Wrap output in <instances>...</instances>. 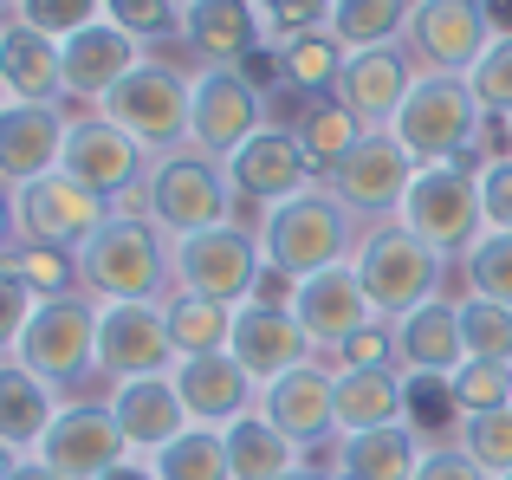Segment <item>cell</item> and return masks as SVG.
Here are the masks:
<instances>
[{"label":"cell","mask_w":512,"mask_h":480,"mask_svg":"<svg viewBox=\"0 0 512 480\" xmlns=\"http://www.w3.org/2000/svg\"><path fill=\"white\" fill-rule=\"evenodd\" d=\"M422 435L409 429V422H396V429H363V435H338L331 442V480H415L422 468Z\"/></svg>","instance_id":"28"},{"label":"cell","mask_w":512,"mask_h":480,"mask_svg":"<svg viewBox=\"0 0 512 480\" xmlns=\"http://www.w3.org/2000/svg\"><path fill=\"white\" fill-rule=\"evenodd\" d=\"M467 85H474L480 111H487L493 124H506V117H512V33L493 39V52L474 65V72H467Z\"/></svg>","instance_id":"46"},{"label":"cell","mask_w":512,"mask_h":480,"mask_svg":"<svg viewBox=\"0 0 512 480\" xmlns=\"http://www.w3.org/2000/svg\"><path fill=\"white\" fill-rule=\"evenodd\" d=\"M227 351H234V364L266 390L273 377L312 364L318 344L305 338V325L292 318V305H279V299H247V305L234 312V338H227Z\"/></svg>","instance_id":"20"},{"label":"cell","mask_w":512,"mask_h":480,"mask_svg":"<svg viewBox=\"0 0 512 480\" xmlns=\"http://www.w3.org/2000/svg\"><path fill=\"white\" fill-rule=\"evenodd\" d=\"M104 20L124 26L137 46H156V39H182V0H104Z\"/></svg>","instance_id":"45"},{"label":"cell","mask_w":512,"mask_h":480,"mask_svg":"<svg viewBox=\"0 0 512 480\" xmlns=\"http://www.w3.org/2000/svg\"><path fill=\"white\" fill-rule=\"evenodd\" d=\"M454 442H461L493 480H506L512 474V409H493V416H461V422H454Z\"/></svg>","instance_id":"42"},{"label":"cell","mask_w":512,"mask_h":480,"mask_svg":"<svg viewBox=\"0 0 512 480\" xmlns=\"http://www.w3.org/2000/svg\"><path fill=\"white\" fill-rule=\"evenodd\" d=\"M286 480H331V468H325V461H305V468H292Z\"/></svg>","instance_id":"54"},{"label":"cell","mask_w":512,"mask_h":480,"mask_svg":"<svg viewBox=\"0 0 512 480\" xmlns=\"http://www.w3.org/2000/svg\"><path fill=\"white\" fill-rule=\"evenodd\" d=\"M461 331H467V357L474 364H512V305L461 292Z\"/></svg>","instance_id":"40"},{"label":"cell","mask_w":512,"mask_h":480,"mask_svg":"<svg viewBox=\"0 0 512 480\" xmlns=\"http://www.w3.org/2000/svg\"><path fill=\"white\" fill-rule=\"evenodd\" d=\"M454 273L467 279V292H474V299L512 305V234H487L461 266H454Z\"/></svg>","instance_id":"43"},{"label":"cell","mask_w":512,"mask_h":480,"mask_svg":"<svg viewBox=\"0 0 512 480\" xmlns=\"http://www.w3.org/2000/svg\"><path fill=\"white\" fill-rule=\"evenodd\" d=\"M0 20H7V13H0Z\"/></svg>","instance_id":"58"},{"label":"cell","mask_w":512,"mask_h":480,"mask_svg":"<svg viewBox=\"0 0 512 480\" xmlns=\"http://www.w3.org/2000/svg\"><path fill=\"white\" fill-rule=\"evenodd\" d=\"M150 59V52L137 46V39L124 33V26L98 20L85 26V33L59 39V72H65V104H85V111H98L104 98H111L117 85H124L137 65Z\"/></svg>","instance_id":"22"},{"label":"cell","mask_w":512,"mask_h":480,"mask_svg":"<svg viewBox=\"0 0 512 480\" xmlns=\"http://www.w3.org/2000/svg\"><path fill=\"white\" fill-rule=\"evenodd\" d=\"M72 104H20L13 98L0 111V182L20 189V182H39L59 169L65 137H72Z\"/></svg>","instance_id":"23"},{"label":"cell","mask_w":512,"mask_h":480,"mask_svg":"<svg viewBox=\"0 0 512 480\" xmlns=\"http://www.w3.org/2000/svg\"><path fill=\"white\" fill-rule=\"evenodd\" d=\"M357 240H363V221L350 215L325 182L305 189V195H292V202H279L273 215H266V228H260L266 266H273L279 279H292V286L331 273V266H350L357 260Z\"/></svg>","instance_id":"2"},{"label":"cell","mask_w":512,"mask_h":480,"mask_svg":"<svg viewBox=\"0 0 512 480\" xmlns=\"http://www.w3.org/2000/svg\"><path fill=\"white\" fill-rule=\"evenodd\" d=\"M221 442H227V474H234V480H286L292 468H305V461H312L286 429H273L260 409H253V416H240L234 429H221Z\"/></svg>","instance_id":"32"},{"label":"cell","mask_w":512,"mask_h":480,"mask_svg":"<svg viewBox=\"0 0 512 480\" xmlns=\"http://www.w3.org/2000/svg\"><path fill=\"white\" fill-rule=\"evenodd\" d=\"M33 461H46L59 480H104L111 468L130 461V442H124V429H117L104 396H72V403L52 416V429H46V442L33 448Z\"/></svg>","instance_id":"12"},{"label":"cell","mask_w":512,"mask_h":480,"mask_svg":"<svg viewBox=\"0 0 512 480\" xmlns=\"http://www.w3.org/2000/svg\"><path fill=\"white\" fill-rule=\"evenodd\" d=\"M396 143L415 156L422 169H441V163H487L480 156V137H487V111H480L474 85L467 78H448V72H422L402 104L396 124Z\"/></svg>","instance_id":"3"},{"label":"cell","mask_w":512,"mask_h":480,"mask_svg":"<svg viewBox=\"0 0 512 480\" xmlns=\"http://www.w3.org/2000/svg\"><path fill=\"white\" fill-rule=\"evenodd\" d=\"M480 208H487V234H512V156L500 150L480 163Z\"/></svg>","instance_id":"48"},{"label":"cell","mask_w":512,"mask_h":480,"mask_svg":"<svg viewBox=\"0 0 512 480\" xmlns=\"http://www.w3.org/2000/svg\"><path fill=\"white\" fill-rule=\"evenodd\" d=\"M13 357L72 403V390H85L98 377V299L91 292L39 299L26 331H20V344H13Z\"/></svg>","instance_id":"6"},{"label":"cell","mask_w":512,"mask_h":480,"mask_svg":"<svg viewBox=\"0 0 512 480\" xmlns=\"http://www.w3.org/2000/svg\"><path fill=\"white\" fill-rule=\"evenodd\" d=\"M273 59H279V78H286L292 91H305V98H331V85H338V72H344V46L331 33H312V39H299V46L273 52Z\"/></svg>","instance_id":"37"},{"label":"cell","mask_w":512,"mask_h":480,"mask_svg":"<svg viewBox=\"0 0 512 480\" xmlns=\"http://www.w3.org/2000/svg\"><path fill=\"white\" fill-rule=\"evenodd\" d=\"M175 344L163 305H98V377L104 390L130 377H169Z\"/></svg>","instance_id":"17"},{"label":"cell","mask_w":512,"mask_h":480,"mask_svg":"<svg viewBox=\"0 0 512 480\" xmlns=\"http://www.w3.org/2000/svg\"><path fill=\"white\" fill-rule=\"evenodd\" d=\"M260 130H266V91L253 85L247 72H214V65H201L195 72V124H188V150L227 163V156H234L247 137H260Z\"/></svg>","instance_id":"14"},{"label":"cell","mask_w":512,"mask_h":480,"mask_svg":"<svg viewBox=\"0 0 512 480\" xmlns=\"http://www.w3.org/2000/svg\"><path fill=\"white\" fill-rule=\"evenodd\" d=\"M415 480H493V474L480 468V461L467 455L461 442H428V448H422V468H415Z\"/></svg>","instance_id":"50"},{"label":"cell","mask_w":512,"mask_h":480,"mask_svg":"<svg viewBox=\"0 0 512 480\" xmlns=\"http://www.w3.org/2000/svg\"><path fill=\"white\" fill-rule=\"evenodd\" d=\"M169 377H175V396H182V409H188V422H195V429H234L240 416H253V409H260V383L234 364V351L182 357Z\"/></svg>","instance_id":"24"},{"label":"cell","mask_w":512,"mask_h":480,"mask_svg":"<svg viewBox=\"0 0 512 480\" xmlns=\"http://www.w3.org/2000/svg\"><path fill=\"white\" fill-rule=\"evenodd\" d=\"M402 228L422 234L441 260L461 266L467 253L487 240V208H480V163H441V169H422L402 202Z\"/></svg>","instance_id":"8"},{"label":"cell","mask_w":512,"mask_h":480,"mask_svg":"<svg viewBox=\"0 0 512 480\" xmlns=\"http://www.w3.org/2000/svg\"><path fill=\"white\" fill-rule=\"evenodd\" d=\"M286 305L305 325V338L318 344V357H338L363 325H376V305H370V292H363L357 266H331V273H318V279H299Z\"/></svg>","instance_id":"21"},{"label":"cell","mask_w":512,"mask_h":480,"mask_svg":"<svg viewBox=\"0 0 512 480\" xmlns=\"http://www.w3.org/2000/svg\"><path fill=\"white\" fill-rule=\"evenodd\" d=\"M59 169L78 182V189L98 195L104 208H137V195H143V182H150L156 156L143 150L137 137H124L111 117L78 111V117H72V137H65Z\"/></svg>","instance_id":"10"},{"label":"cell","mask_w":512,"mask_h":480,"mask_svg":"<svg viewBox=\"0 0 512 480\" xmlns=\"http://www.w3.org/2000/svg\"><path fill=\"white\" fill-rule=\"evenodd\" d=\"M415 0H331V39L344 52H376V46H409Z\"/></svg>","instance_id":"33"},{"label":"cell","mask_w":512,"mask_h":480,"mask_svg":"<svg viewBox=\"0 0 512 480\" xmlns=\"http://www.w3.org/2000/svg\"><path fill=\"white\" fill-rule=\"evenodd\" d=\"M318 364H331V370H396V331L376 318V325H363L338 357H318Z\"/></svg>","instance_id":"47"},{"label":"cell","mask_w":512,"mask_h":480,"mask_svg":"<svg viewBox=\"0 0 512 480\" xmlns=\"http://www.w3.org/2000/svg\"><path fill=\"white\" fill-rule=\"evenodd\" d=\"M104 480H156V468H150V455H130L124 468H111Z\"/></svg>","instance_id":"52"},{"label":"cell","mask_w":512,"mask_h":480,"mask_svg":"<svg viewBox=\"0 0 512 480\" xmlns=\"http://www.w3.org/2000/svg\"><path fill=\"white\" fill-rule=\"evenodd\" d=\"M500 156H512V117L500 124Z\"/></svg>","instance_id":"55"},{"label":"cell","mask_w":512,"mask_h":480,"mask_svg":"<svg viewBox=\"0 0 512 480\" xmlns=\"http://www.w3.org/2000/svg\"><path fill=\"white\" fill-rule=\"evenodd\" d=\"M163 318H169L175 364H182V357H214V351H227V338H234V305L195 299V292H169Z\"/></svg>","instance_id":"34"},{"label":"cell","mask_w":512,"mask_h":480,"mask_svg":"<svg viewBox=\"0 0 512 480\" xmlns=\"http://www.w3.org/2000/svg\"><path fill=\"white\" fill-rule=\"evenodd\" d=\"M150 468H156V480H234V474H227L221 429H182L169 448L150 455Z\"/></svg>","instance_id":"36"},{"label":"cell","mask_w":512,"mask_h":480,"mask_svg":"<svg viewBox=\"0 0 512 480\" xmlns=\"http://www.w3.org/2000/svg\"><path fill=\"white\" fill-rule=\"evenodd\" d=\"M0 78L20 104H65V72H59V39L33 33L20 20H0Z\"/></svg>","instance_id":"30"},{"label":"cell","mask_w":512,"mask_h":480,"mask_svg":"<svg viewBox=\"0 0 512 480\" xmlns=\"http://www.w3.org/2000/svg\"><path fill=\"white\" fill-rule=\"evenodd\" d=\"M7 104H13V91H7V78H0V111H7Z\"/></svg>","instance_id":"56"},{"label":"cell","mask_w":512,"mask_h":480,"mask_svg":"<svg viewBox=\"0 0 512 480\" xmlns=\"http://www.w3.org/2000/svg\"><path fill=\"white\" fill-rule=\"evenodd\" d=\"M396 370L402 377H435V383H448L454 370L467 364V331H461V299H428V305H415L409 318H396Z\"/></svg>","instance_id":"26"},{"label":"cell","mask_w":512,"mask_h":480,"mask_svg":"<svg viewBox=\"0 0 512 480\" xmlns=\"http://www.w3.org/2000/svg\"><path fill=\"white\" fill-rule=\"evenodd\" d=\"M506 480H512V474H506Z\"/></svg>","instance_id":"59"},{"label":"cell","mask_w":512,"mask_h":480,"mask_svg":"<svg viewBox=\"0 0 512 480\" xmlns=\"http://www.w3.org/2000/svg\"><path fill=\"white\" fill-rule=\"evenodd\" d=\"M266 52H286L312 33H331V0H253Z\"/></svg>","instance_id":"38"},{"label":"cell","mask_w":512,"mask_h":480,"mask_svg":"<svg viewBox=\"0 0 512 480\" xmlns=\"http://www.w3.org/2000/svg\"><path fill=\"white\" fill-rule=\"evenodd\" d=\"M13 247H20V221H13V189L0 182V260H7Z\"/></svg>","instance_id":"51"},{"label":"cell","mask_w":512,"mask_h":480,"mask_svg":"<svg viewBox=\"0 0 512 480\" xmlns=\"http://www.w3.org/2000/svg\"><path fill=\"white\" fill-rule=\"evenodd\" d=\"M104 403H111L130 455H156V448H169L182 429H195L182 396H175V377H130V383H117V390H104Z\"/></svg>","instance_id":"27"},{"label":"cell","mask_w":512,"mask_h":480,"mask_svg":"<svg viewBox=\"0 0 512 480\" xmlns=\"http://www.w3.org/2000/svg\"><path fill=\"white\" fill-rule=\"evenodd\" d=\"M98 117H111L124 137H137L150 156L188 150V124H195V72L169 59H143L111 98L98 104Z\"/></svg>","instance_id":"7"},{"label":"cell","mask_w":512,"mask_h":480,"mask_svg":"<svg viewBox=\"0 0 512 480\" xmlns=\"http://www.w3.org/2000/svg\"><path fill=\"white\" fill-rule=\"evenodd\" d=\"M415 78H422V65H415L409 46L344 52V72H338V85H331V98H338L363 130H389L402 117V104H409Z\"/></svg>","instance_id":"18"},{"label":"cell","mask_w":512,"mask_h":480,"mask_svg":"<svg viewBox=\"0 0 512 480\" xmlns=\"http://www.w3.org/2000/svg\"><path fill=\"white\" fill-rule=\"evenodd\" d=\"M415 176H422V163H415V156L396 143V130H363L357 150H350L344 163L325 176V189L338 195L363 228H383V221L402 215Z\"/></svg>","instance_id":"11"},{"label":"cell","mask_w":512,"mask_h":480,"mask_svg":"<svg viewBox=\"0 0 512 480\" xmlns=\"http://www.w3.org/2000/svg\"><path fill=\"white\" fill-rule=\"evenodd\" d=\"M260 416L273 422V429H286L292 442L318 461L331 442H338V390H331V364H318V357H312V364L273 377L260 390Z\"/></svg>","instance_id":"19"},{"label":"cell","mask_w":512,"mask_h":480,"mask_svg":"<svg viewBox=\"0 0 512 480\" xmlns=\"http://www.w3.org/2000/svg\"><path fill=\"white\" fill-rule=\"evenodd\" d=\"M182 46L214 72H240L266 52L253 0H182Z\"/></svg>","instance_id":"25"},{"label":"cell","mask_w":512,"mask_h":480,"mask_svg":"<svg viewBox=\"0 0 512 480\" xmlns=\"http://www.w3.org/2000/svg\"><path fill=\"white\" fill-rule=\"evenodd\" d=\"M331 390H338V435L409 422V377L402 370H331Z\"/></svg>","instance_id":"31"},{"label":"cell","mask_w":512,"mask_h":480,"mask_svg":"<svg viewBox=\"0 0 512 480\" xmlns=\"http://www.w3.org/2000/svg\"><path fill=\"white\" fill-rule=\"evenodd\" d=\"M500 26H493L487 0H415V20H409V52L422 72H448L467 78L480 59L493 52Z\"/></svg>","instance_id":"13"},{"label":"cell","mask_w":512,"mask_h":480,"mask_svg":"<svg viewBox=\"0 0 512 480\" xmlns=\"http://www.w3.org/2000/svg\"><path fill=\"white\" fill-rule=\"evenodd\" d=\"M137 215L150 221L163 240H182V234H201V228H227L234 221V182H227V163L201 150H175V156H156L150 182L137 195Z\"/></svg>","instance_id":"5"},{"label":"cell","mask_w":512,"mask_h":480,"mask_svg":"<svg viewBox=\"0 0 512 480\" xmlns=\"http://www.w3.org/2000/svg\"><path fill=\"white\" fill-rule=\"evenodd\" d=\"M33 286H26L20 273H13L7 260H0V357L13 351V344H20V331H26V318H33Z\"/></svg>","instance_id":"49"},{"label":"cell","mask_w":512,"mask_h":480,"mask_svg":"<svg viewBox=\"0 0 512 480\" xmlns=\"http://www.w3.org/2000/svg\"><path fill=\"white\" fill-rule=\"evenodd\" d=\"M7 480H59V474H52L46 461H33V455H26V461H20V468H13Z\"/></svg>","instance_id":"53"},{"label":"cell","mask_w":512,"mask_h":480,"mask_svg":"<svg viewBox=\"0 0 512 480\" xmlns=\"http://www.w3.org/2000/svg\"><path fill=\"white\" fill-rule=\"evenodd\" d=\"M169 273H175V292H195V299H214V305H247L266 279V247L253 228H201V234H182L169 240Z\"/></svg>","instance_id":"9"},{"label":"cell","mask_w":512,"mask_h":480,"mask_svg":"<svg viewBox=\"0 0 512 480\" xmlns=\"http://www.w3.org/2000/svg\"><path fill=\"white\" fill-rule=\"evenodd\" d=\"M104 215H111V208H104L91 189H78L65 169H52V176L13 189V221H20V240H33V247L78 253L91 234L104 228Z\"/></svg>","instance_id":"15"},{"label":"cell","mask_w":512,"mask_h":480,"mask_svg":"<svg viewBox=\"0 0 512 480\" xmlns=\"http://www.w3.org/2000/svg\"><path fill=\"white\" fill-rule=\"evenodd\" d=\"M350 266H357V279H363V292H370V305H376L383 325H396V318H409L415 305L441 299V292H448V273H454V260H441V253L428 247L422 234H409L402 221L363 228Z\"/></svg>","instance_id":"4"},{"label":"cell","mask_w":512,"mask_h":480,"mask_svg":"<svg viewBox=\"0 0 512 480\" xmlns=\"http://www.w3.org/2000/svg\"><path fill=\"white\" fill-rule=\"evenodd\" d=\"M7 7H13V0H0V13H7Z\"/></svg>","instance_id":"57"},{"label":"cell","mask_w":512,"mask_h":480,"mask_svg":"<svg viewBox=\"0 0 512 480\" xmlns=\"http://www.w3.org/2000/svg\"><path fill=\"white\" fill-rule=\"evenodd\" d=\"M78 260V292L98 305H163L175 292L169 273V240L137 215V208H111L104 228L72 253Z\"/></svg>","instance_id":"1"},{"label":"cell","mask_w":512,"mask_h":480,"mask_svg":"<svg viewBox=\"0 0 512 480\" xmlns=\"http://www.w3.org/2000/svg\"><path fill=\"white\" fill-rule=\"evenodd\" d=\"M292 137L305 143V156H312V169H318V182L331 176V169L344 163L350 150H357V137H363V124L344 111L338 98H312V111L292 124Z\"/></svg>","instance_id":"35"},{"label":"cell","mask_w":512,"mask_h":480,"mask_svg":"<svg viewBox=\"0 0 512 480\" xmlns=\"http://www.w3.org/2000/svg\"><path fill=\"white\" fill-rule=\"evenodd\" d=\"M227 182H234V202L273 215L279 202L318 189V169H312V156H305V143L292 137V130L266 124L260 137H247L234 156H227Z\"/></svg>","instance_id":"16"},{"label":"cell","mask_w":512,"mask_h":480,"mask_svg":"<svg viewBox=\"0 0 512 480\" xmlns=\"http://www.w3.org/2000/svg\"><path fill=\"white\" fill-rule=\"evenodd\" d=\"M7 266L33 286V299H65V292H78V260L59 247H33V240H20V247L7 253Z\"/></svg>","instance_id":"41"},{"label":"cell","mask_w":512,"mask_h":480,"mask_svg":"<svg viewBox=\"0 0 512 480\" xmlns=\"http://www.w3.org/2000/svg\"><path fill=\"white\" fill-rule=\"evenodd\" d=\"M448 403H454V416L512 409V364H474V357H467V364L448 377Z\"/></svg>","instance_id":"39"},{"label":"cell","mask_w":512,"mask_h":480,"mask_svg":"<svg viewBox=\"0 0 512 480\" xmlns=\"http://www.w3.org/2000/svg\"><path fill=\"white\" fill-rule=\"evenodd\" d=\"M7 20L33 26V33H46V39H72V33H85V26L104 20V0H13Z\"/></svg>","instance_id":"44"},{"label":"cell","mask_w":512,"mask_h":480,"mask_svg":"<svg viewBox=\"0 0 512 480\" xmlns=\"http://www.w3.org/2000/svg\"><path fill=\"white\" fill-rule=\"evenodd\" d=\"M59 409H65V396L52 390V383H39L13 351L0 357V442H7L13 455H33V448L46 442Z\"/></svg>","instance_id":"29"}]
</instances>
